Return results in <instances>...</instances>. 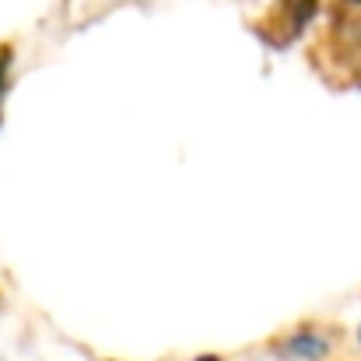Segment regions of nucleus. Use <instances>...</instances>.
<instances>
[{
    "mask_svg": "<svg viewBox=\"0 0 361 361\" xmlns=\"http://www.w3.org/2000/svg\"><path fill=\"white\" fill-rule=\"evenodd\" d=\"M358 341H361V334H358Z\"/></svg>",
    "mask_w": 361,
    "mask_h": 361,
    "instance_id": "2",
    "label": "nucleus"
},
{
    "mask_svg": "<svg viewBox=\"0 0 361 361\" xmlns=\"http://www.w3.org/2000/svg\"><path fill=\"white\" fill-rule=\"evenodd\" d=\"M358 4H361V0H358Z\"/></svg>",
    "mask_w": 361,
    "mask_h": 361,
    "instance_id": "3",
    "label": "nucleus"
},
{
    "mask_svg": "<svg viewBox=\"0 0 361 361\" xmlns=\"http://www.w3.org/2000/svg\"><path fill=\"white\" fill-rule=\"evenodd\" d=\"M4 95H7V60L0 53V102H4Z\"/></svg>",
    "mask_w": 361,
    "mask_h": 361,
    "instance_id": "1",
    "label": "nucleus"
}]
</instances>
